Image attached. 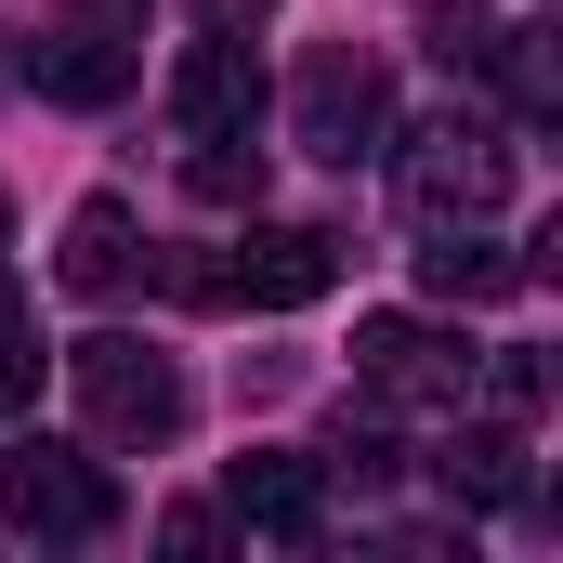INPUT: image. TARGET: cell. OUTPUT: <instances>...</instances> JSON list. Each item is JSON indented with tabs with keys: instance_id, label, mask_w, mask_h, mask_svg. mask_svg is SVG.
I'll return each instance as SVG.
<instances>
[{
	"instance_id": "obj_1",
	"label": "cell",
	"mask_w": 563,
	"mask_h": 563,
	"mask_svg": "<svg viewBox=\"0 0 563 563\" xmlns=\"http://www.w3.org/2000/svg\"><path fill=\"white\" fill-rule=\"evenodd\" d=\"M394 144V197H407V223H485L498 197H511V132L485 119V106H445L420 132H380Z\"/></svg>"
},
{
	"instance_id": "obj_2",
	"label": "cell",
	"mask_w": 563,
	"mask_h": 563,
	"mask_svg": "<svg viewBox=\"0 0 563 563\" xmlns=\"http://www.w3.org/2000/svg\"><path fill=\"white\" fill-rule=\"evenodd\" d=\"M184 301H250V314H301V301H328L341 288V236L328 223H250L223 263H184Z\"/></svg>"
},
{
	"instance_id": "obj_3",
	"label": "cell",
	"mask_w": 563,
	"mask_h": 563,
	"mask_svg": "<svg viewBox=\"0 0 563 563\" xmlns=\"http://www.w3.org/2000/svg\"><path fill=\"white\" fill-rule=\"evenodd\" d=\"M66 380H79L92 445H170V432H184V367L144 354V341H119V328H92V341L66 354Z\"/></svg>"
},
{
	"instance_id": "obj_4",
	"label": "cell",
	"mask_w": 563,
	"mask_h": 563,
	"mask_svg": "<svg viewBox=\"0 0 563 563\" xmlns=\"http://www.w3.org/2000/svg\"><path fill=\"white\" fill-rule=\"evenodd\" d=\"M288 132L314 144L328 170L380 157V132H394V79H380V53H354V40H314V53H301V92H288Z\"/></svg>"
},
{
	"instance_id": "obj_5",
	"label": "cell",
	"mask_w": 563,
	"mask_h": 563,
	"mask_svg": "<svg viewBox=\"0 0 563 563\" xmlns=\"http://www.w3.org/2000/svg\"><path fill=\"white\" fill-rule=\"evenodd\" d=\"M0 525H13V538H40V551H79V538H106V525H119V485H106L79 445H40V432H26V445L0 459Z\"/></svg>"
},
{
	"instance_id": "obj_6",
	"label": "cell",
	"mask_w": 563,
	"mask_h": 563,
	"mask_svg": "<svg viewBox=\"0 0 563 563\" xmlns=\"http://www.w3.org/2000/svg\"><path fill=\"white\" fill-rule=\"evenodd\" d=\"M354 380L380 407H459L472 394V341H445L432 314H367L354 328Z\"/></svg>"
},
{
	"instance_id": "obj_7",
	"label": "cell",
	"mask_w": 563,
	"mask_h": 563,
	"mask_svg": "<svg viewBox=\"0 0 563 563\" xmlns=\"http://www.w3.org/2000/svg\"><path fill=\"white\" fill-rule=\"evenodd\" d=\"M223 525H250V538H276V551H314V538H328V459H288V445L223 459Z\"/></svg>"
},
{
	"instance_id": "obj_8",
	"label": "cell",
	"mask_w": 563,
	"mask_h": 563,
	"mask_svg": "<svg viewBox=\"0 0 563 563\" xmlns=\"http://www.w3.org/2000/svg\"><path fill=\"white\" fill-rule=\"evenodd\" d=\"M170 119H184V144L263 132V53H250V40H223V26H197V53L170 66Z\"/></svg>"
},
{
	"instance_id": "obj_9",
	"label": "cell",
	"mask_w": 563,
	"mask_h": 563,
	"mask_svg": "<svg viewBox=\"0 0 563 563\" xmlns=\"http://www.w3.org/2000/svg\"><path fill=\"white\" fill-rule=\"evenodd\" d=\"M26 79H40L53 106H119V92L144 79V53L119 40V26H106V13H79L66 40H26Z\"/></svg>"
},
{
	"instance_id": "obj_10",
	"label": "cell",
	"mask_w": 563,
	"mask_h": 563,
	"mask_svg": "<svg viewBox=\"0 0 563 563\" xmlns=\"http://www.w3.org/2000/svg\"><path fill=\"white\" fill-rule=\"evenodd\" d=\"M144 263V223H132V197H79L66 210V250H53V276L79 288V301H119Z\"/></svg>"
},
{
	"instance_id": "obj_11",
	"label": "cell",
	"mask_w": 563,
	"mask_h": 563,
	"mask_svg": "<svg viewBox=\"0 0 563 563\" xmlns=\"http://www.w3.org/2000/svg\"><path fill=\"white\" fill-rule=\"evenodd\" d=\"M525 276H538V263L498 250L485 223H420V288H432V301H511Z\"/></svg>"
},
{
	"instance_id": "obj_12",
	"label": "cell",
	"mask_w": 563,
	"mask_h": 563,
	"mask_svg": "<svg viewBox=\"0 0 563 563\" xmlns=\"http://www.w3.org/2000/svg\"><path fill=\"white\" fill-rule=\"evenodd\" d=\"M432 485H445V498H472V511H511V498H525V432H511V420L445 432V445H432Z\"/></svg>"
},
{
	"instance_id": "obj_13",
	"label": "cell",
	"mask_w": 563,
	"mask_h": 563,
	"mask_svg": "<svg viewBox=\"0 0 563 563\" xmlns=\"http://www.w3.org/2000/svg\"><path fill=\"white\" fill-rule=\"evenodd\" d=\"M184 197H210V210H263V132L184 144Z\"/></svg>"
},
{
	"instance_id": "obj_14",
	"label": "cell",
	"mask_w": 563,
	"mask_h": 563,
	"mask_svg": "<svg viewBox=\"0 0 563 563\" xmlns=\"http://www.w3.org/2000/svg\"><path fill=\"white\" fill-rule=\"evenodd\" d=\"M26 407H40V328H26L13 276H0V420H26Z\"/></svg>"
},
{
	"instance_id": "obj_15",
	"label": "cell",
	"mask_w": 563,
	"mask_h": 563,
	"mask_svg": "<svg viewBox=\"0 0 563 563\" xmlns=\"http://www.w3.org/2000/svg\"><path fill=\"white\" fill-rule=\"evenodd\" d=\"M472 380H485L498 420H538V407H551V367H538V354H472Z\"/></svg>"
},
{
	"instance_id": "obj_16",
	"label": "cell",
	"mask_w": 563,
	"mask_h": 563,
	"mask_svg": "<svg viewBox=\"0 0 563 563\" xmlns=\"http://www.w3.org/2000/svg\"><path fill=\"white\" fill-rule=\"evenodd\" d=\"M328 472H354V485H380V472H394V432H380V420H341V445H328Z\"/></svg>"
},
{
	"instance_id": "obj_17",
	"label": "cell",
	"mask_w": 563,
	"mask_h": 563,
	"mask_svg": "<svg viewBox=\"0 0 563 563\" xmlns=\"http://www.w3.org/2000/svg\"><path fill=\"white\" fill-rule=\"evenodd\" d=\"M263 13H276V0H197V26H223V40H250Z\"/></svg>"
},
{
	"instance_id": "obj_18",
	"label": "cell",
	"mask_w": 563,
	"mask_h": 563,
	"mask_svg": "<svg viewBox=\"0 0 563 563\" xmlns=\"http://www.w3.org/2000/svg\"><path fill=\"white\" fill-rule=\"evenodd\" d=\"M79 13H106V26H132V13H144V0H79Z\"/></svg>"
},
{
	"instance_id": "obj_19",
	"label": "cell",
	"mask_w": 563,
	"mask_h": 563,
	"mask_svg": "<svg viewBox=\"0 0 563 563\" xmlns=\"http://www.w3.org/2000/svg\"><path fill=\"white\" fill-rule=\"evenodd\" d=\"M0 250H13V197H0Z\"/></svg>"
}]
</instances>
